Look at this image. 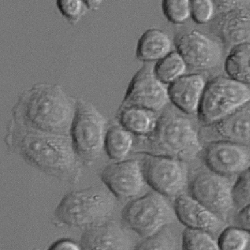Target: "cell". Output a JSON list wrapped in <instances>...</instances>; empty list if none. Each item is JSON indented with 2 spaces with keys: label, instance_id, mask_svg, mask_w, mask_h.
Masks as SVG:
<instances>
[{
  "label": "cell",
  "instance_id": "1",
  "mask_svg": "<svg viewBox=\"0 0 250 250\" xmlns=\"http://www.w3.org/2000/svg\"><path fill=\"white\" fill-rule=\"evenodd\" d=\"M77 104L60 86L40 84L21 95L14 117L35 131L69 136Z\"/></svg>",
  "mask_w": 250,
  "mask_h": 250
},
{
  "label": "cell",
  "instance_id": "2",
  "mask_svg": "<svg viewBox=\"0 0 250 250\" xmlns=\"http://www.w3.org/2000/svg\"><path fill=\"white\" fill-rule=\"evenodd\" d=\"M22 150L31 164L45 172L62 178L77 175L79 157L69 136L33 131Z\"/></svg>",
  "mask_w": 250,
  "mask_h": 250
},
{
  "label": "cell",
  "instance_id": "3",
  "mask_svg": "<svg viewBox=\"0 0 250 250\" xmlns=\"http://www.w3.org/2000/svg\"><path fill=\"white\" fill-rule=\"evenodd\" d=\"M147 154L194 160L202 150L199 134L189 118L167 112L158 117L155 129L147 137Z\"/></svg>",
  "mask_w": 250,
  "mask_h": 250
},
{
  "label": "cell",
  "instance_id": "4",
  "mask_svg": "<svg viewBox=\"0 0 250 250\" xmlns=\"http://www.w3.org/2000/svg\"><path fill=\"white\" fill-rule=\"evenodd\" d=\"M116 197L101 187L74 190L62 198L55 211L61 223L85 229L110 221L116 212Z\"/></svg>",
  "mask_w": 250,
  "mask_h": 250
},
{
  "label": "cell",
  "instance_id": "5",
  "mask_svg": "<svg viewBox=\"0 0 250 250\" xmlns=\"http://www.w3.org/2000/svg\"><path fill=\"white\" fill-rule=\"evenodd\" d=\"M249 85L230 78L217 77L205 85L198 118L204 124H216L221 119L250 103Z\"/></svg>",
  "mask_w": 250,
  "mask_h": 250
},
{
  "label": "cell",
  "instance_id": "6",
  "mask_svg": "<svg viewBox=\"0 0 250 250\" xmlns=\"http://www.w3.org/2000/svg\"><path fill=\"white\" fill-rule=\"evenodd\" d=\"M176 215L166 197L152 190L130 202L123 212L128 227L142 237L156 235Z\"/></svg>",
  "mask_w": 250,
  "mask_h": 250
},
{
  "label": "cell",
  "instance_id": "7",
  "mask_svg": "<svg viewBox=\"0 0 250 250\" xmlns=\"http://www.w3.org/2000/svg\"><path fill=\"white\" fill-rule=\"evenodd\" d=\"M106 121L90 103L79 101L70 131L75 151L86 161L96 160L104 149Z\"/></svg>",
  "mask_w": 250,
  "mask_h": 250
},
{
  "label": "cell",
  "instance_id": "8",
  "mask_svg": "<svg viewBox=\"0 0 250 250\" xmlns=\"http://www.w3.org/2000/svg\"><path fill=\"white\" fill-rule=\"evenodd\" d=\"M142 167L146 184L166 197L177 196L187 185L188 169L185 162L147 154Z\"/></svg>",
  "mask_w": 250,
  "mask_h": 250
},
{
  "label": "cell",
  "instance_id": "9",
  "mask_svg": "<svg viewBox=\"0 0 250 250\" xmlns=\"http://www.w3.org/2000/svg\"><path fill=\"white\" fill-rule=\"evenodd\" d=\"M231 178L212 172L198 174L190 187L192 197L222 220L226 219L235 207Z\"/></svg>",
  "mask_w": 250,
  "mask_h": 250
},
{
  "label": "cell",
  "instance_id": "10",
  "mask_svg": "<svg viewBox=\"0 0 250 250\" xmlns=\"http://www.w3.org/2000/svg\"><path fill=\"white\" fill-rule=\"evenodd\" d=\"M167 88L154 75L149 65L135 74L127 89L122 106H134L157 112L168 104Z\"/></svg>",
  "mask_w": 250,
  "mask_h": 250
},
{
  "label": "cell",
  "instance_id": "11",
  "mask_svg": "<svg viewBox=\"0 0 250 250\" xmlns=\"http://www.w3.org/2000/svg\"><path fill=\"white\" fill-rule=\"evenodd\" d=\"M205 162L210 171L231 178L250 168V146L229 141H213L207 146Z\"/></svg>",
  "mask_w": 250,
  "mask_h": 250
},
{
  "label": "cell",
  "instance_id": "12",
  "mask_svg": "<svg viewBox=\"0 0 250 250\" xmlns=\"http://www.w3.org/2000/svg\"><path fill=\"white\" fill-rule=\"evenodd\" d=\"M176 47L186 65L193 70L212 69L218 64L221 57L219 45L198 30L180 35L176 42Z\"/></svg>",
  "mask_w": 250,
  "mask_h": 250
},
{
  "label": "cell",
  "instance_id": "13",
  "mask_svg": "<svg viewBox=\"0 0 250 250\" xmlns=\"http://www.w3.org/2000/svg\"><path fill=\"white\" fill-rule=\"evenodd\" d=\"M102 180L116 198L129 199L139 195L146 184L142 165L136 160L116 162L106 167Z\"/></svg>",
  "mask_w": 250,
  "mask_h": 250
},
{
  "label": "cell",
  "instance_id": "14",
  "mask_svg": "<svg viewBox=\"0 0 250 250\" xmlns=\"http://www.w3.org/2000/svg\"><path fill=\"white\" fill-rule=\"evenodd\" d=\"M178 219L188 228L204 230L209 233L219 231L223 220L190 196H178L174 207Z\"/></svg>",
  "mask_w": 250,
  "mask_h": 250
},
{
  "label": "cell",
  "instance_id": "15",
  "mask_svg": "<svg viewBox=\"0 0 250 250\" xmlns=\"http://www.w3.org/2000/svg\"><path fill=\"white\" fill-rule=\"evenodd\" d=\"M81 243L82 250H130L132 247L125 229L111 221L85 229Z\"/></svg>",
  "mask_w": 250,
  "mask_h": 250
},
{
  "label": "cell",
  "instance_id": "16",
  "mask_svg": "<svg viewBox=\"0 0 250 250\" xmlns=\"http://www.w3.org/2000/svg\"><path fill=\"white\" fill-rule=\"evenodd\" d=\"M250 23L249 9L241 7L220 13L214 19L212 29L226 44L233 47L249 42Z\"/></svg>",
  "mask_w": 250,
  "mask_h": 250
},
{
  "label": "cell",
  "instance_id": "17",
  "mask_svg": "<svg viewBox=\"0 0 250 250\" xmlns=\"http://www.w3.org/2000/svg\"><path fill=\"white\" fill-rule=\"evenodd\" d=\"M205 85L204 79L200 74L183 75L169 84V101L186 114L197 113Z\"/></svg>",
  "mask_w": 250,
  "mask_h": 250
},
{
  "label": "cell",
  "instance_id": "18",
  "mask_svg": "<svg viewBox=\"0 0 250 250\" xmlns=\"http://www.w3.org/2000/svg\"><path fill=\"white\" fill-rule=\"evenodd\" d=\"M215 125L217 132L226 141L249 146L250 103L221 119Z\"/></svg>",
  "mask_w": 250,
  "mask_h": 250
},
{
  "label": "cell",
  "instance_id": "19",
  "mask_svg": "<svg viewBox=\"0 0 250 250\" xmlns=\"http://www.w3.org/2000/svg\"><path fill=\"white\" fill-rule=\"evenodd\" d=\"M171 46V41L164 31L149 29L139 39L136 57L142 62H158L170 52Z\"/></svg>",
  "mask_w": 250,
  "mask_h": 250
},
{
  "label": "cell",
  "instance_id": "20",
  "mask_svg": "<svg viewBox=\"0 0 250 250\" xmlns=\"http://www.w3.org/2000/svg\"><path fill=\"white\" fill-rule=\"evenodd\" d=\"M156 112L134 106H121L118 120L122 126L133 135L148 137L156 128Z\"/></svg>",
  "mask_w": 250,
  "mask_h": 250
},
{
  "label": "cell",
  "instance_id": "21",
  "mask_svg": "<svg viewBox=\"0 0 250 250\" xmlns=\"http://www.w3.org/2000/svg\"><path fill=\"white\" fill-rule=\"evenodd\" d=\"M250 42L233 46L225 62V70L230 78L250 84Z\"/></svg>",
  "mask_w": 250,
  "mask_h": 250
},
{
  "label": "cell",
  "instance_id": "22",
  "mask_svg": "<svg viewBox=\"0 0 250 250\" xmlns=\"http://www.w3.org/2000/svg\"><path fill=\"white\" fill-rule=\"evenodd\" d=\"M133 145V134L121 125L113 126L106 130L104 148L112 160L117 162L125 160Z\"/></svg>",
  "mask_w": 250,
  "mask_h": 250
},
{
  "label": "cell",
  "instance_id": "23",
  "mask_svg": "<svg viewBox=\"0 0 250 250\" xmlns=\"http://www.w3.org/2000/svg\"><path fill=\"white\" fill-rule=\"evenodd\" d=\"M187 68L183 58L176 51H170L158 61L153 67L154 75L163 84H171L183 76Z\"/></svg>",
  "mask_w": 250,
  "mask_h": 250
},
{
  "label": "cell",
  "instance_id": "24",
  "mask_svg": "<svg viewBox=\"0 0 250 250\" xmlns=\"http://www.w3.org/2000/svg\"><path fill=\"white\" fill-rule=\"evenodd\" d=\"M182 240L184 250H220L218 241L204 230L188 228Z\"/></svg>",
  "mask_w": 250,
  "mask_h": 250
},
{
  "label": "cell",
  "instance_id": "25",
  "mask_svg": "<svg viewBox=\"0 0 250 250\" xmlns=\"http://www.w3.org/2000/svg\"><path fill=\"white\" fill-rule=\"evenodd\" d=\"M250 240L249 230L229 228L222 231L218 244L220 250H248Z\"/></svg>",
  "mask_w": 250,
  "mask_h": 250
},
{
  "label": "cell",
  "instance_id": "26",
  "mask_svg": "<svg viewBox=\"0 0 250 250\" xmlns=\"http://www.w3.org/2000/svg\"><path fill=\"white\" fill-rule=\"evenodd\" d=\"M176 243L173 233L165 228L156 235L146 238L134 250H176Z\"/></svg>",
  "mask_w": 250,
  "mask_h": 250
},
{
  "label": "cell",
  "instance_id": "27",
  "mask_svg": "<svg viewBox=\"0 0 250 250\" xmlns=\"http://www.w3.org/2000/svg\"><path fill=\"white\" fill-rule=\"evenodd\" d=\"M162 10L168 21L176 24L187 21L190 17L189 1H164Z\"/></svg>",
  "mask_w": 250,
  "mask_h": 250
},
{
  "label": "cell",
  "instance_id": "28",
  "mask_svg": "<svg viewBox=\"0 0 250 250\" xmlns=\"http://www.w3.org/2000/svg\"><path fill=\"white\" fill-rule=\"evenodd\" d=\"M234 206L240 209L250 205L249 169L238 176L232 189Z\"/></svg>",
  "mask_w": 250,
  "mask_h": 250
},
{
  "label": "cell",
  "instance_id": "29",
  "mask_svg": "<svg viewBox=\"0 0 250 250\" xmlns=\"http://www.w3.org/2000/svg\"><path fill=\"white\" fill-rule=\"evenodd\" d=\"M190 15L193 21L199 24L211 21L215 13V4L211 0L189 1Z\"/></svg>",
  "mask_w": 250,
  "mask_h": 250
},
{
  "label": "cell",
  "instance_id": "30",
  "mask_svg": "<svg viewBox=\"0 0 250 250\" xmlns=\"http://www.w3.org/2000/svg\"><path fill=\"white\" fill-rule=\"evenodd\" d=\"M59 11L71 23H77L88 9L84 1L59 0L57 2Z\"/></svg>",
  "mask_w": 250,
  "mask_h": 250
},
{
  "label": "cell",
  "instance_id": "31",
  "mask_svg": "<svg viewBox=\"0 0 250 250\" xmlns=\"http://www.w3.org/2000/svg\"><path fill=\"white\" fill-rule=\"evenodd\" d=\"M48 250H82L81 245L70 239L59 240L50 246Z\"/></svg>",
  "mask_w": 250,
  "mask_h": 250
},
{
  "label": "cell",
  "instance_id": "32",
  "mask_svg": "<svg viewBox=\"0 0 250 250\" xmlns=\"http://www.w3.org/2000/svg\"><path fill=\"white\" fill-rule=\"evenodd\" d=\"M250 206V205H249ZM248 206L240 209L236 217L237 222L240 228L250 229V206Z\"/></svg>",
  "mask_w": 250,
  "mask_h": 250
},
{
  "label": "cell",
  "instance_id": "33",
  "mask_svg": "<svg viewBox=\"0 0 250 250\" xmlns=\"http://www.w3.org/2000/svg\"><path fill=\"white\" fill-rule=\"evenodd\" d=\"M213 2L215 5H216L217 9L221 11V13L238 9V8L245 7L243 5V1H216Z\"/></svg>",
  "mask_w": 250,
  "mask_h": 250
},
{
  "label": "cell",
  "instance_id": "34",
  "mask_svg": "<svg viewBox=\"0 0 250 250\" xmlns=\"http://www.w3.org/2000/svg\"><path fill=\"white\" fill-rule=\"evenodd\" d=\"M88 9L97 10L102 3V1H84Z\"/></svg>",
  "mask_w": 250,
  "mask_h": 250
},
{
  "label": "cell",
  "instance_id": "35",
  "mask_svg": "<svg viewBox=\"0 0 250 250\" xmlns=\"http://www.w3.org/2000/svg\"></svg>",
  "mask_w": 250,
  "mask_h": 250
}]
</instances>
